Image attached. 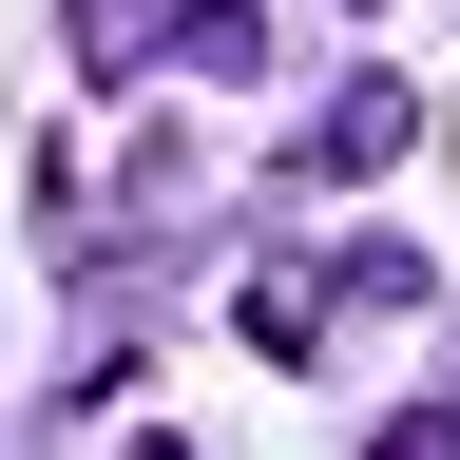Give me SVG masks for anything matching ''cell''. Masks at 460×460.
Returning a JSON list of instances; mask_svg holds the SVG:
<instances>
[{
  "instance_id": "cell-1",
  "label": "cell",
  "mask_w": 460,
  "mask_h": 460,
  "mask_svg": "<svg viewBox=\"0 0 460 460\" xmlns=\"http://www.w3.org/2000/svg\"><path fill=\"white\" fill-rule=\"evenodd\" d=\"M384 460H460V422H402V441H384Z\"/></svg>"
}]
</instances>
